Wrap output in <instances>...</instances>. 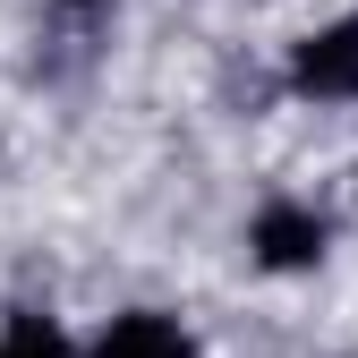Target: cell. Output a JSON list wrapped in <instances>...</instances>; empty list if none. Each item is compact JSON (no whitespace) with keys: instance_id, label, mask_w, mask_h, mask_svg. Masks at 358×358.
Here are the masks:
<instances>
[{"instance_id":"cell-3","label":"cell","mask_w":358,"mask_h":358,"mask_svg":"<svg viewBox=\"0 0 358 358\" xmlns=\"http://www.w3.org/2000/svg\"><path fill=\"white\" fill-rule=\"evenodd\" d=\"M94 358H196L188 324L162 316V307H128V316H111L94 333Z\"/></svg>"},{"instance_id":"cell-5","label":"cell","mask_w":358,"mask_h":358,"mask_svg":"<svg viewBox=\"0 0 358 358\" xmlns=\"http://www.w3.org/2000/svg\"><path fill=\"white\" fill-rule=\"evenodd\" d=\"M60 9H69V17H94V9H111V0H60Z\"/></svg>"},{"instance_id":"cell-1","label":"cell","mask_w":358,"mask_h":358,"mask_svg":"<svg viewBox=\"0 0 358 358\" xmlns=\"http://www.w3.org/2000/svg\"><path fill=\"white\" fill-rule=\"evenodd\" d=\"M290 85L316 103H358V17H333L307 34L290 52Z\"/></svg>"},{"instance_id":"cell-4","label":"cell","mask_w":358,"mask_h":358,"mask_svg":"<svg viewBox=\"0 0 358 358\" xmlns=\"http://www.w3.org/2000/svg\"><path fill=\"white\" fill-rule=\"evenodd\" d=\"M0 358H77V350L52 316H9L0 324Z\"/></svg>"},{"instance_id":"cell-2","label":"cell","mask_w":358,"mask_h":358,"mask_svg":"<svg viewBox=\"0 0 358 358\" xmlns=\"http://www.w3.org/2000/svg\"><path fill=\"white\" fill-rule=\"evenodd\" d=\"M324 239H333L324 213H316V205H290V196L264 205V213L248 222V256L264 264V273H307V264L324 256Z\"/></svg>"}]
</instances>
